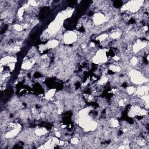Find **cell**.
Returning a JSON list of instances; mask_svg holds the SVG:
<instances>
[{
    "mask_svg": "<svg viewBox=\"0 0 149 149\" xmlns=\"http://www.w3.org/2000/svg\"><path fill=\"white\" fill-rule=\"evenodd\" d=\"M77 38V35L74 31H67L63 35V40L67 44L73 43Z\"/></svg>",
    "mask_w": 149,
    "mask_h": 149,
    "instance_id": "obj_1",
    "label": "cell"
},
{
    "mask_svg": "<svg viewBox=\"0 0 149 149\" xmlns=\"http://www.w3.org/2000/svg\"><path fill=\"white\" fill-rule=\"evenodd\" d=\"M59 45V41L58 40L56 39H52L51 40L49 41L47 44H46L47 48L49 49H54Z\"/></svg>",
    "mask_w": 149,
    "mask_h": 149,
    "instance_id": "obj_2",
    "label": "cell"
}]
</instances>
